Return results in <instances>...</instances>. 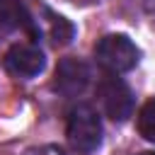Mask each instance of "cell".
Masks as SVG:
<instances>
[{
  "label": "cell",
  "instance_id": "obj_1",
  "mask_svg": "<svg viewBox=\"0 0 155 155\" xmlns=\"http://www.w3.org/2000/svg\"><path fill=\"white\" fill-rule=\"evenodd\" d=\"M65 136L73 150L90 155L102 145V121L92 104H75L68 114Z\"/></svg>",
  "mask_w": 155,
  "mask_h": 155
},
{
  "label": "cell",
  "instance_id": "obj_2",
  "mask_svg": "<svg viewBox=\"0 0 155 155\" xmlns=\"http://www.w3.org/2000/svg\"><path fill=\"white\" fill-rule=\"evenodd\" d=\"M94 58L107 73H128L140 61V48L126 34H107L94 44Z\"/></svg>",
  "mask_w": 155,
  "mask_h": 155
},
{
  "label": "cell",
  "instance_id": "obj_3",
  "mask_svg": "<svg viewBox=\"0 0 155 155\" xmlns=\"http://www.w3.org/2000/svg\"><path fill=\"white\" fill-rule=\"evenodd\" d=\"M97 97L102 102V109L104 114L111 119V121H126L131 114H133V92L131 87L116 78L114 73H109L107 78L99 80L97 85Z\"/></svg>",
  "mask_w": 155,
  "mask_h": 155
},
{
  "label": "cell",
  "instance_id": "obj_4",
  "mask_svg": "<svg viewBox=\"0 0 155 155\" xmlns=\"http://www.w3.org/2000/svg\"><path fill=\"white\" fill-rule=\"evenodd\" d=\"M2 63H5V70L17 75V78H36L46 68V56L36 44L19 41L5 51Z\"/></svg>",
  "mask_w": 155,
  "mask_h": 155
},
{
  "label": "cell",
  "instance_id": "obj_5",
  "mask_svg": "<svg viewBox=\"0 0 155 155\" xmlns=\"http://www.w3.org/2000/svg\"><path fill=\"white\" fill-rule=\"evenodd\" d=\"M92 75H90V65L80 58H61L53 73V90L63 97H78L87 90Z\"/></svg>",
  "mask_w": 155,
  "mask_h": 155
},
{
  "label": "cell",
  "instance_id": "obj_6",
  "mask_svg": "<svg viewBox=\"0 0 155 155\" xmlns=\"http://www.w3.org/2000/svg\"><path fill=\"white\" fill-rule=\"evenodd\" d=\"M0 29L5 31H27L31 39L39 36L36 22L19 0H0Z\"/></svg>",
  "mask_w": 155,
  "mask_h": 155
},
{
  "label": "cell",
  "instance_id": "obj_7",
  "mask_svg": "<svg viewBox=\"0 0 155 155\" xmlns=\"http://www.w3.org/2000/svg\"><path fill=\"white\" fill-rule=\"evenodd\" d=\"M44 17H46V27H48V39H51L56 46H65V44L73 41L75 27H73L63 15H56L53 10L44 7Z\"/></svg>",
  "mask_w": 155,
  "mask_h": 155
},
{
  "label": "cell",
  "instance_id": "obj_8",
  "mask_svg": "<svg viewBox=\"0 0 155 155\" xmlns=\"http://www.w3.org/2000/svg\"><path fill=\"white\" fill-rule=\"evenodd\" d=\"M136 126H138V133H140L145 140L155 143V99H148V102L140 107L138 119H136Z\"/></svg>",
  "mask_w": 155,
  "mask_h": 155
},
{
  "label": "cell",
  "instance_id": "obj_9",
  "mask_svg": "<svg viewBox=\"0 0 155 155\" xmlns=\"http://www.w3.org/2000/svg\"><path fill=\"white\" fill-rule=\"evenodd\" d=\"M24 155H65L58 145H39V148H29Z\"/></svg>",
  "mask_w": 155,
  "mask_h": 155
},
{
  "label": "cell",
  "instance_id": "obj_10",
  "mask_svg": "<svg viewBox=\"0 0 155 155\" xmlns=\"http://www.w3.org/2000/svg\"><path fill=\"white\" fill-rule=\"evenodd\" d=\"M138 155H155L153 150H145V153H138Z\"/></svg>",
  "mask_w": 155,
  "mask_h": 155
}]
</instances>
